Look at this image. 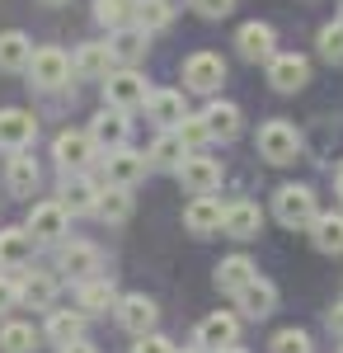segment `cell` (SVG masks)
<instances>
[{
	"label": "cell",
	"instance_id": "cell-17",
	"mask_svg": "<svg viewBox=\"0 0 343 353\" xmlns=\"http://www.w3.org/2000/svg\"><path fill=\"white\" fill-rule=\"evenodd\" d=\"M273 306H278V288L268 278H249L236 292V311L245 321H264V316H273Z\"/></svg>",
	"mask_w": 343,
	"mask_h": 353
},
{
	"label": "cell",
	"instance_id": "cell-39",
	"mask_svg": "<svg viewBox=\"0 0 343 353\" xmlns=\"http://www.w3.org/2000/svg\"><path fill=\"white\" fill-rule=\"evenodd\" d=\"M174 132L184 137L188 151H202V146L211 141V128H207V118H202V113H188V118L179 123V128H174Z\"/></svg>",
	"mask_w": 343,
	"mask_h": 353
},
{
	"label": "cell",
	"instance_id": "cell-33",
	"mask_svg": "<svg viewBox=\"0 0 343 353\" xmlns=\"http://www.w3.org/2000/svg\"><path fill=\"white\" fill-rule=\"evenodd\" d=\"M85 321H90V316H85V311H48V339H52L56 349H61V344H71V339H85Z\"/></svg>",
	"mask_w": 343,
	"mask_h": 353
},
{
	"label": "cell",
	"instance_id": "cell-37",
	"mask_svg": "<svg viewBox=\"0 0 343 353\" xmlns=\"http://www.w3.org/2000/svg\"><path fill=\"white\" fill-rule=\"evenodd\" d=\"M136 24L146 28V33H160V28L174 24V0H141V10H136Z\"/></svg>",
	"mask_w": 343,
	"mask_h": 353
},
{
	"label": "cell",
	"instance_id": "cell-49",
	"mask_svg": "<svg viewBox=\"0 0 343 353\" xmlns=\"http://www.w3.org/2000/svg\"><path fill=\"white\" fill-rule=\"evenodd\" d=\"M43 5H66V0H43Z\"/></svg>",
	"mask_w": 343,
	"mask_h": 353
},
{
	"label": "cell",
	"instance_id": "cell-46",
	"mask_svg": "<svg viewBox=\"0 0 343 353\" xmlns=\"http://www.w3.org/2000/svg\"><path fill=\"white\" fill-rule=\"evenodd\" d=\"M334 198H339V203H343V170H339V174H334Z\"/></svg>",
	"mask_w": 343,
	"mask_h": 353
},
{
	"label": "cell",
	"instance_id": "cell-20",
	"mask_svg": "<svg viewBox=\"0 0 343 353\" xmlns=\"http://www.w3.org/2000/svg\"><path fill=\"white\" fill-rule=\"evenodd\" d=\"M38 179H43L38 161L28 151H10V161H5V189L14 193V198H33L38 193Z\"/></svg>",
	"mask_w": 343,
	"mask_h": 353
},
{
	"label": "cell",
	"instance_id": "cell-47",
	"mask_svg": "<svg viewBox=\"0 0 343 353\" xmlns=\"http://www.w3.org/2000/svg\"><path fill=\"white\" fill-rule=\"evenodd\" d=\"M216 353H249V349H240V339H236V344H226V349H216Z\"/></svg>",
	"mask_w": 343,
	"mask_h": 353
},
{
	"label": "cell",
	"instance_id": "cell-31",
	"mask_svg": "<svg viewBox=\"0 0 343 353\" xmlns=\"http://www.w3.org/2000/svg\"><path fill=\"white\" fill-rule=\"evenodd\" d=\"M146 156H151V170H169V174H174V170L184 165L188 146H184V137L174 132V128H165V132L151 141V151H146Z\"/></svg>",
	"mask_w": 343,
	"mask_h": 353
},
{
	"label": "cell",
	"instance_id": "cell-34",
	"mask_svg": "<svg viewBox=\"0 0 343 353\" xmlns=\"http://www.w3.org/2000/svg\"><path fill=\"white\" fill-rule=\"evenodd\" d=\"M28 61H33L28 33H19V28L0 33V71H28Z\"/></svg>",
	"mask_w": 343,
	"mask_h": 353
},
{
	"label": "cell",
	"instance_id": "cell-21",
	"mask_svg": "<svg viewBox=\"0 0 343 353\" xmlns=\"http://www.w3.org/2000/svg\"><path fill=\"white\" fill-rule=\"evenodd\" d=\"M146 118L156 123L160 132H165V128H179V123L188 118L184 94H179V90H151V99H146Z\"/></svg>",
	"mask_w": 343,
	"mask_h": 353
},
{
	"label": "cell",
	"instance_id": "cell-1",
	"mask_svg": "<svg viewBox=\"0 0 343 353\" xmlns=\"http://www.w3.org/2000/svg\"><path fill=\"white\" fill-rule=\"evenodd\" d=\"M273 217L282 221L287 231H301L320 217V203H315V189L311 184H282L273 193Z\"/></svg>",
	"mask_w": 343,
	"mask_h": 353
},
{
	"label": "cell",
	"instance_id": "cell-12",
	"mask_svg": "<svg viewBox=\"0 0 343 353\" xmlns=\"http://www.w3.org/2000/svg\"><path fill=\"white\" fill-rule=\"evenodd\" d=\"M113 316H118V325L127 330V334H146V330H156L160 306L146 297V292H127V297H118Z\"/></svg>",
	"mask_w": 343,
	"mask_h": 353
},
{
	"label": "cell",
	"instance_id": "cell-10",
	"mask_svg": "<svg viewBox=\"0 0 343 353\" xmlns=\"http://www.w3.org/2000/svg\"><path fill=\"white\" fill-rule=\"evenodd\" d=\"M99 156V146H94V137L90 132H61L52 141V161L66 170V174H80V170H90Z\"/></svg>",
	"mask_w": 343,
	"mask_h": 353
},
{
	"label": "cell",
	"instance_id": "cell-48",
	"mask_svg": "<svg viewBox=\"0 0 343 353\" xmlns=\"http://www.w3.org/2000/svg\"><path fill=\"white\" fill-rule=\"evenodd\" d=\"M174 353H207V349H202V344H193V349H174Z\"/></svg>",
	"mask_w": 343,
	"mask_h": 353
},
{
	"label": "cell",
	"instance_id": "cell-11",
	"mask_svg": "<svg viewBox=\"0 0 343 353\" xmlns=\"http://www.w3.org/2000/svg\"><path fill=\"white\" fill-rule=\"evenodd\" d=\"M90 137H94V146L99 151H118V146H127V137H132V123H127V109H104L90 118Z\"/></svg>",
	"mask_w": 343,
	"mask_h": 353
},
{
	"label": "cell",
	"instance_id": "cell-27",
	"mask_svg": "<svg viewBox=\"0 0 343 353\" xmlns=\"http://www.w3.org/2000/svg\"><path fill=\"white\" fill-rule=\"evenodd\" d=\"M146 43H151V33H146L141 24L108 28V48H113V57H118L123 66H132V61H141V57H146Z\"/></svg>",
	"mask_w": 343,
	"mask_h": 353
},
{
	"label": "cell",
	"instance_id": "cell-5",
	"mask_svg": "<svg viewBox=\"0 0 343 353\" xmlns=\"http://www.w3.org/2000/svg\"><path fill=\"white\" fill-rule=\"evenodd\" d=\"M56 273H66L71 283H90V278H99L104 273V254H99V245L90 241H71L56 250Z\"/></svg>",
	"mask_w": 343,
	"mask_h": 353
},
{
	"label": "cell",
	"instance_id": "cell-51",
	"mask_svg": "<svg viewBox=\"0 0 343 353\" xmlns=\"http://www.w3.org/2000/svg\"><path fill=\"white\" fill-rule=\"evenodd\" d=\"M339 353H343V349H339Z\"/></svg>",
	"mask_w": 343,
	"mask_h": 353
},
{
	"label": "cell",
	"instance_id": "cell-23",
	"mask_svg": "<svg viewBox=\"0 0 343 353\" xmlns=\"http://www.w3.org/2000/svg\"><path fill=\"white\" fill-rule=\"evenodd\" d=\"M236 48H240V57L245 61H268V57L278 52V33H273V24H245L236 33Z\"/></svg>",
	"mask_w": 343,
	"mask_h": 353
},
{
	"label": "cell",
	"instance_id": "cell-2",
	"mask_svg": "<svg viewBox=\"0 0 343 353\" xmlns=\"http://www.w3.org/2000/svg\"><path fill=\"white\" fill-rule=\"evenodd\" d=\"M301 128L296 123H287V118H268L264 128H259V156H264L268 165H291L296 156H301Z\"/></svg>",
	"mask_w": 343,
	"mask_h": 353
},
{
	"label": "cell",
	"instance_id": "cell-19",
	"mask_svg": "<svg viewBox=\"0 0 343 353\" xmlns=\"http://www.w3.org/2000/svg\"><path fill=\"white\" fill-rule=\"evenodd\" d=\"M221 231H226L231 241H254V236L264 231V212H259V203H249V198L226 203V221H221Z\"/></svg>",
	"mask_w": 343,
	"mask_h": 353
},
{
	"label": "cell",
	"instance_id": "cell-26",
	"mask_svg": "<svg viewBox=\"0 0 343 353\" xmlns=\"http://www.w3.org/2000/svg\"><path fill=\"white\" fill-rule=\"evenodd\" d=\"M240 339V321L231 316V311H211L207 321L198 325V344L207 353H216V349H226V344H236Z\"/></svg>",
	"mask_w": 343,
	"mask_h": 353
},
{
	"label": "cell",
	"instance_id": "cell-29",
	"mask_svg": "<svg viewBox=\"0 0 343 353\" xmlns=\"http://www.w3.org/2000/svg\"><path fill=\"white\" fill-rule=\"evenodd\" d=\"M202 118H207V128H211V141H236L240 123H245V113L236 104H226V99H211L207 109H202Z\"/></svg>",
	"mask_w": 343,
	"mask_h": 353
},
{
	"label": "cell",
	"instance_id": "cell-24",
	"mask_svg": "<svg viewBox=\"0 0 343 353\" xmlns=\"http://www.w3.org/2000/svg\"><path fill=\"white\" fill-rule=\"evenodd\" d=\"M33 236H28V226H0V269H24L28 259H33Z\"/></svg>",
	"mask_w": 343,
	"mask_h": 353
},
{
	"label": "cell",
	"instance_id": "cell-41",
	"mask_svg": "<svg viewBox=\"0 0 343 353\" xmlns=\"http://www.w3.org/2000/svg\"><path fill=\"white\" fill-rule=\"evenodd\" d=\"M14 306H19V278L5 269V273H0V316L14 311Z\"/></svg>",
	"mask_w": 343,
	"mask_h": 353
},
{
	"label": "cell",
	"instance_id": "cell-45",
	"mask_svg": "<svg viewBox=\"0 0 343 353\" xmlns=\"http://www.w3.org/2000/svg\"><path fill=\"white\" fill-rule=\"evenodd\" d=\"M329 325H334V330H339V334H343V301H339V306H334V311H329Z\"/></svg>",
	"mask_w": 343,
	"mask_h": 353
},
{
	"label": "cell",
	"instance_id": "cell-18",
	"mask_svg": "<svg viewBox=\"0 0 343 353\" xmlns=\"http://www.w3.org/2000/svg\"><path fill=\"white\" fill-rule=\"evenodd\" d=\"M38 137V118L24 109H0V151H28Z\"/></svg>",
	"mask_w": 343,
	"mask_h": 353
},
{
	"label": "cell",
	"instance_id": "cell-32",
	"mask_svg": "<svg viewBox=\"0 0 343 353\" xmlns=\"http://www.w3.org/2000/svg\"><path fill=\"white\" fill-rule=\"evenodd\" d=\"M311 241L320 254H343V212H320L311 221Z\"/></svg>",
	"mask_w": 343,
	"mask_h": 353
},
{
	"label": "cell",
	"instance_id": "cell-43",
	"mask_svg": "<svg viewBox=\"0 0 343 353\" xmlns=\"http://www.w3.org/2000/svg\"><path fill=\"white\" fill-rule=\"evenodd\" d=\"M188 5H193L202 19H226V14L236 10V0H188Z\"/></svg>",
	"mask_w": 343,
	"mask_h": 353
},
{
	"label": "cell",
	"instance_id": "cell-25",
	"mask_svg": "<svg viewBox=\"0 0 343 353\" xmlns=\"http://www.w3.org/2000/svg\"><path fill=\"white\" fill-rule=\"evenodd\" d=\"M76 306L85 311V316H104V311H113V306H118V288H113V278H108V273H99V278L80 283Z\"/></svg>",
	"mask_w": 343,
	"mask_h": 353
},
{
	"label": "cell",
	"instance_id": "cell-42",
	"mask_svg": "<svg viewBox=\"0 0 343 353\" xmlns=\"http://www.w3.org/2000/svg\"><path fill=\"white\" fill-rule=\"evenodd\" d=\"M132 353H174V344H169L165 334H156V330H146V334H136Z\"/></svg>",
	"mask_w": 343,
	"mask_h": 353
},
{
	"label": "cell",
	"instance_id": "cell-40",
	"mask_svg": "<svg viewBox=\"0 0 343 353\" xmlns=\"http://www.w3.org/2000/svg\"><path fill=\"white\" fill-rule=\"evenodd\" d=\"M315 48H320V57H324V61H343V19H334V24L320 28Z\"/></svg>",
	"mask_w": 343,
	"mask_h": 353
},
{
	"label": "cell",
	"instance_id": "cell-3",
	"mask_svg": "<svg viewBox=\"0 0 343 353\" xmlns=\"http://www.w3.org/2000/svg\"><path fill=\"white\" fill-rule=\"evenodd\" d=\"M146 99H151V85L136 66H118V71L104 76V104L132 113V109H146Z\"/></svg>",
	"mask_w": 343,
	"mask_h": 353
},
{
	"label": "cell",
	"instance_id": "cell-28",
	"mask_svg": "<svg viewBox=\"0 0 343 353\" xmlns=\"http://www.w3.org/2000/svg\"><path fill=\"white\" fill-rule=\"evenodd\" d=\"M211 278H216V288H221V292H231V297H236L249 278H259V264H254L249 254H231V259H221V264H216Z\"/></svg>",
	"mask_w": 343,
	"mask_h": 353
},
{
	"label": "cell",
	"instance_id": "cell-4",
	"mask_svg": "<svg viewBox=\"0 0 343 353\" xmlns=\"http://www.w3.org/2000/svg\"><path fill=\"white\" fill-rule=\"evenodd\" d=\"M174 179H179L188 193H216V189H221V179H226V165L211 161L207 151H188L184 165L174 170Z\"/></svg>",
	"mask_w": 343,
	"mask_h": 353
},
{
	"label": "cell",
	"instance_id": "cell-16",
	"mask_svg": "<svg viewBox=\"0 0 343 353\" xmlns=\"http://www.w3.org/2000/svg\"><path fill=\"white\" fill-rule=\"evenodd\" d=\"M221 221H226L221 198H211V193H193V198H188V208H184L188 236H211V231H221Z\"/></svg>",
	"mask_w": 343,
	"mask_h": 353
},
{
	"label": "cell",
	"instance_id": "cell-6",
	"mask_svg": "<svg viewBox=\"0 0 343 353\" xmlns=\"http://www.w3.org/2000/svg\"><path fill=\"white\" fill-rule=\"evenodd\" d=\"M71 57L61 52V48H33V61H28V81L38 85V90H61V85L71 81Z\"/></svg>",
	"mask_w": 343,
	"mask_h": 353
},
{
	"label": "cell",
	"instance_id": "cell-38",
	"mask_svg": "<svg viewBox=\"0 0 343 353\" xmlns=\"http://www.w3.org/2000/svg\"><path fill=\"white\" fill-rule=\"evenodd\" d=\"M268 353H315V344H311V334H306V330L287 325V330H278V334H273Z\"/></svg>",
	"mask_w": 343,
	"mask_h": 353
},
{
	"label": "cell",
	"instance_id": "cell-13",
	"mask_svg": "<svg viewBox=\"0 0 343 353\" xmlns=\"http://www.w3.org/2000/svg\"><path fill=\"white\" fill-rule=\"evenodd\" d=\"M146 170H151V156L146 151H132V146H118V151H108L104 156V174L108 184H141L146 179Z\"/></svg>",
	"mask_w": 343,
	"mask_h": 353
},
{
	"label": "cell",
	"instance_id": "cell-30",
	"mask_svg": "<svg viewBox=\"0 0 343 353\" xmlns=\"http://www.w3.org/2000/svg\"><path fill=\"white\" fill-rule=\"evenodd\" d=\"M94 217L104 221V226H123V221L132 217V189H127V184H108V189L99 193Z\"/></svg>",
	"mask_w": 343,
	"mask_h": 353
},
{
	"label": "cell",
	"instance_id": "cell-36",
	"mask_svg": "<svg viewBox=\"0 0 343 353\" xmlns=\"http://www.w3.org/2000/svg\"><path fill=\"white\" fill-rule=\"evenodd\" d=\"M33 349H38V334H33V325H24V321L0 325V353H33Z\"/></svg>",
	"mask_w": 343,
	"mask_h": 353
},
{
	"label": "cell",
	"instance_id": "cell-35",
	"mask_svg": "<svg viewBox=\"0 0 343 353\" xmlns=\"http://www.w3.org/2000/svg\"><path fill=\"white\" fill-rule=\"evenodd\" d=\"M136 10H141V0H94V19L104 28L136 24Z\"/></svg>",
	"mask_w": 343,
	"mask_h": 353
},
{
	"label": "cell",
	"instance_id": "cell-14",
	"mask_svg": "<svg viewBox=\"0 0 343 353\" xmlns=\"http://www.w3.org/2000/svg\"><path fill=\"white\" fill-rule=\"evenodd\" d=\"M19 278V306H33V311H52L56 306V278L43 269H14Z\"/></svg>",
	"mask_w": 343,
	"mask_h": 353
},
{
	"label": "cell",
	"instance_id": "cell-8",
	"mask_svg": "<svg viewBox=\"0 0 343 353\" xmlns=\"http://www.w3.org/2000/svg\"><path fill=\"white\" fill-rule=\"evenodd\" d=\"M24 226H28V236H33L38 245H61L66 226H71V212L61 208V198H52V203H33Z\"/></svg>",
	"mask_w": 343,
	"mask_h": 353
},
{
	"label": "cell",
	"instance_id": "cell-44",
	"mask_svg": "<svg viewBox=\"0 0 343 353\" xmlns=\"http://www.w3.org/2000/svg\"><path fill=\"white\" fill-rule=\"evenodd\" d=\"M56 353H99V344H90V339H71V344H61Z\"/></svg>",
	"mask_w": 343,
	"mask_h": 353
},
{
	"label": "cell",
	"instance_id": "cell-22",
	"mask_svg": "<svg viewBox=\"0 0 343 353\" xmlns=\"http://www.w3.org/2000/svg\"><path fill=\"white\" fill-rule=\"evenodd\" d=\"M71 66H76V76H85V81H104L108 71L118 66V57H113L108 43H80L76 57H71Z\"/></svg>",
	"mask_w": 343,
	"mask_h": 353
},
{
	"label": "cell",
	"instance_id": "cell-50",
	"mask_svg": "<svg viewBox=\"0 0 343 353\" xmlns=\"http://www.w3.org/2000/svg\"><path fill=\"white\" fill-rule=\"evenodd\" d=\"M339 19H343V5H339Z\"/></svg>",
	"mask_w": 343,
	"mask_h": 353
},
{
	"label": "cell",
	"instance_id": "cell-9",
	"mask_svg": "<svg viewBox=\"0 0 343 353\" xmlns=\"http://www.w3.org/2000/svg\"><path fill=\"white\" fill-rule=\"evenodd\" d=\"M226 85V61L216 52H193L184 61V90H193V94H216Z\"/></svg>",
	"mask_w": 343,
	"mask_h": 353
},
{
	"label": "cell",
	"instance_id": "cell-15",
	"mask_svg": "<svg viewBox=\"0 0 343 353\" xmlns=\"http://www.w3.org/2000/svg\"><path fill=\"white\" fill-rule=\"evenodd\" d=\"M99 184L80 170V174H66L61 179V208L71 212V217H94V208H99Z\"/></svg>",
	"mask_w": 343,
	"mask_h": 353
},
{
	"label": "cell",
	"instance_id": "cell-7",
	"mask_svg": "<svg viewBox=\"0 0 343 353\" xmlns=\"http://www.w3.org/2000/svg\"><path fill=\"white\" fill-rule=\"evenodd\" d=\"M264 66H268V85H273L278 94H296V90L311 85V61L301 52H273Z\"/></svg>",
	"mask_w": 343,
	"mask_h": 353
}]
</instances>
